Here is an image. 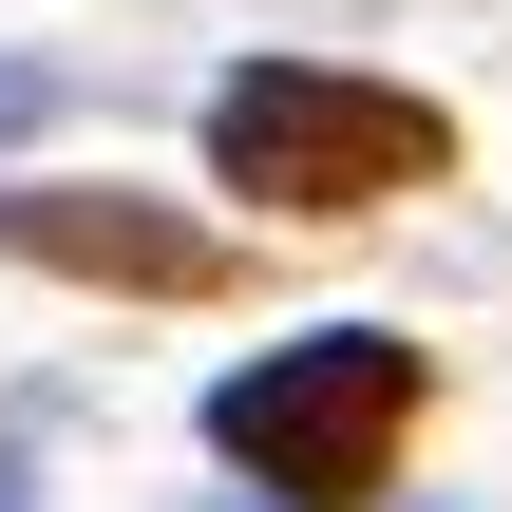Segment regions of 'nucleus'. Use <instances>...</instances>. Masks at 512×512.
<instances>
[{
  "mask_svg": "<svg viewBox=\"0 0 512 512\" xmlns=\"http://www.w3.org/2000/svg\"><path fill=\"white\" fill-rule=\"evenodd\" d=\"M418 399H437V361L399 323H323V342H266V361L209 380V456L285 512H361V494H399Z\"/></svg>",
  "mask_w": 512,
  "mask_h": 512,
  "instance_id": "2",
  "label": "nucleus"
},
{
  "mask_svg": "<svg viewBox=\"0 0 512 512\" xmlns=\"http://www.w3.org/2000/svg\"><path fill=\"white\" fill-rule=\"evenodd\" d=\"M38 114H57V57H0V152H19Z\"/></svg>",
  "mask_w": 512,
  "mask_h": 512,
  "instance_id": "4",
  "label": "nucleus"
},
{
  "mask_svg": "<svg viewBox=\"0 0 512 512\" xmlns=\"http://www.w3.org/2000/svg\"><path fill=\"white\" fill-rule=\"evenodd\" d=\"M0 266H57V285H133V304H190L228 285V247L152 190H0Z\"/></svg>",
  "mask_w": 512,
  "mask_h": 512,
  "instance_id": "3",
  "label": "nucleus"
},
{
  "mask_svg": "<svg viewBox=\"0 0 512 512\" xmlns=\"http://www.w3.org/2000/svg\"><path fill=\"white\" fill-rule=\"evenodd\" d=\"M456 171V114L399 95V76H342V57H228L209 76V190L285 209V228H342V209H399Z\"/></svg>",
  "mask_w": 512,
  "mask_h": 512,
  "instance_id": "1",
  "label": "nucleus"
}]
</instances>
